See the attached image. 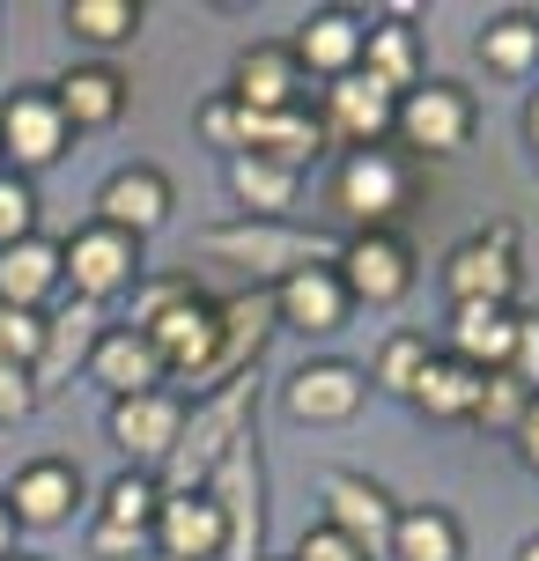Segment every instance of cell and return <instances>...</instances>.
Segmentation results:
<instances>
[{
  "label": "cell",
  "mask_w": 539,
  "mask_h": 561,
  "mask_svg": "<svg viewBox=\"0 0 539 561\" xmlns=\"http://www.w3.org/2000/svg\"><path fill=\"white\" fill-rule=\"evenodd\" d=\"M134 333H148L163 377H193L199 392V377L215 363V340H222V304H207L193 280H148L141 304H134Z\"/></svg>",
  "instance_id": "cell-1"
},
{
  "label": "cell",
  "mask_w": 539,
  "mask_h": 561,
  "mask_svg": "<svg viewBox=\"0 0 539 561\" xmlns=\"http://www.w3.org/2000/svg\"><path fill=\"white\" fill-rule=\"evenodd\" d=\"M252 407H259V377H237V385L199 399L185 414V428H177L171 458H163V495H199L215 480V466L252 436Z\"/></svg>",
  "instance_id": "cell-2"
},
{
  "label": "cell",
  "mask_w": 539,
  "mask_h": 561,
  "mask_svg": "<svg viewBox=\"0 0 539 561\" xmlns=\"http://www.w3.org/2000/svg\"><path fill=\"white\" fill-rule=\"evenodd\" d=\"M199 252L207 259H229V266H244V274H303V266H333L341 244L333 237H311V229H288V222H222L199 237Z\"/></svg>",
  "instance_id": "cell-3"
},
{
  "label": "cell",
  "mask_w": 539,
  "mask_h": 561,
  "mask_svg": "<svg viewBox=\"0 0 539 561\" xmlns=\"http://www.w3.org/2000/svg\"><path fill=\"white\" fill-rule=\"evenodd\" d=\"M517 229L511 222H488L481 237H466L444 266V288H451V304H517Z\"/></svg>",
  "instance_id": "cell-4"
},
{
  "label": "cell",
  "mask_w": 539,
  "mask_h": 561,
  "mask_svg": "<svg viewBox=\"0 0 539 561\" xmlns=\"http://www.w3.org/2000/svg\"><path fill=\"white\" fill-rule=\"evenodd\" d=\"M392 134L422 156H458L473 140V96L458 82H414L392 112Z\"/></svg>",
  "instance_id": "cell-5"
},
{
  "label": "cell",
  "mask_w": 539,
  "mask_h": 561,
  "mask_svg": "<svg viewBox=\"0 0 539 561\" xmlns=\"http://www.w3.org/2000/svg\"><path fill=\"white\" fill-rule=\"evenodd\" d=\"M333 274H341L347 304H399L414 288V252L392 229H355L341 244V259H333Z\"/></svg>",
  "instance_id": "cell-6"
},
{
  "label": "cell",
  "mask_w": 539,
  "mask_h": 561,
  "mask_svg": "<svg viewBox=\"0 0 539 561\" xmlns=\"http://www.w3.org/2000/svg\"><path fill=\"white\" fill-rule=\"evenodd\" d=\"M333 207H341L355 229H385L406 207V170L385 148H347L341 178H333Z\"/></svg>",
  "instance_id": "cell-7"
},
{
  "label": "cell",
  "mask_w": 539,
  "mask_h": 561,
  "mask_svg": "<svg viewBox=\"0 0 539 561\" xmlns=\"http://www.w3.org/2000/svg\"><path fill=\"white\" fill-rule=\"evenodd\" d=\"M199 495L222 510L229 561H252V554H259V539H266V510H259V450H252V436H244V444H237L222 466H215V480H207Z\"/></svg>",
  "instance_id": "cell-8"
},
{
  "label": "cell",
  "mask_w": 539,
  "mask_h": 561,
  "mask_svg": "<svg viewBox=\"0 0 539 561\" xmlns=\"http://www.w3.org/2000/svg\"><path fill=\"white\" fill-rule=\"evenodd\" d=\"M59 259H67V280H74L82 304H104V296H118V288L141 280V244L118 237V229H104V222L82 229V237H67Z\"/></svg>",
  "instance_id": "cell-9"
},
{
  "label": "cell",
  "mask_w": 539,
  "mask_h": 561,
  "mask_svg": "<svg viewBox=\"0 0 539 561\" xmlns=\"http://www.w3.org/2000/svg\"><path fill=\"white\" fill-rule=\"evenodd\" d=\"M0 156L15 163V178L67 156V118H59V104L45 89H15V96L0 104Z\"/></svg>",
  "instance_id": "cell-10"
},
{
  "label": "cell",
  "mask_w": 539,
  "mask_h": 561,
  "mask_svg": "<svg viewBox=\"0 0 539 561\" xmlns=\"http://www.w3.org/2000/svg\"><path fill=\"white\" fill-rule=\"evenodd\" d=\"M96 222L141 244L148 229L171 222V178H163V170H148V163L112 170V178H104V193H96Z\"/></svg>",
  "instance_id": "cell-11"
},
{
  "label": "cell",
  "mask_w": 539,
  "mask_h": 561,
  "mask_svg": "<svg viewBox=\"0 0 539 561\" xmlns=\"http://www.w3.org/2000/svg\"><path fill=\"white\" fill-rule=\"evenodd\" d=\"M392 112H399V96L377 89L363 67H355V75H341V82H325V112H318V126H325V140L377 148V140L392 134Z\"/></svg>",
  "instance_id": "cell-12"
},
{
  "label": "cell",
  "mask_w": 539,
  "mask_h": 561,
  "mask_svg": "<svg viewBox=\"0 0 539 561\" xmlns=\"http://www.w3.org/2000/svg\"><path fill=\"white\" fill-rule=\"evenodd\" d=\"M274 325H282L274 318V296H237V304H222V340H215V363L199 377V399L237 385V377H252V363H259V347H266Z\"/></svg>",
  "instance_id": "cell-13"
},
{
  "label": "cell",
  "mask_w": 539,
  "mask_h": 561,
  "mask_svg": "<svg viewBox=\"0 0 539 561\" xmlns=\"http://www.w3.org/2000/svg\"><path fill=\"white\" fill-rule=\"evenodd\" d=\"M96 340H104V325H96V304H59L53 318H45V347H37V363H30V385H37V399L59 392L74 369H89V355H96Z\"/></svg>",
  "instance_id": "cell-14"
},
{
  "label": "cell",
  "mask_w": 539,
  "mask_h": 561,
  "mask_svg": "<svg viewBox=\"0 0 539 561\" xmlns=\"http://www.w3.org/2000/svg\"><path fill=\"white\" fill-rule=\"evenodd\" d=\"M325 525H333L341 539H355L363 554H377V547H392L399 510H392V495H385L377 480H363V473H325Z\"/></svg>",
  "instance_id": "cell-15"
},
{
  "label": "cell",
  "mask_w": 539,
  "mask_h": 561,
  "mask_svg": "<svg viewBox=\"0 0 539 561\" xmlns=\"http://www.w3.org/2000/svg\"><path fill=\"white\" fill-rule=\"evenodd\" d=\"M333 140H325V126L311 112H244L237 118V156H266V163H282V170H303Z\"/></svg>",
  "instance_id": "cell-16"
},
{
  "label": "cell",
  "mask_w": 539,
  "mask_h": 561,
  "mask_svg": "<svg viewBox=\"0 0 539 561\" xmlns=\"http://www.w3.org/2000/svg\"><path fill=\"white\" fill-rule=\"evenodd\" d=\"M296 89H303L296 45H252L229 75V104L237 112H296Z\"/></svg>",
  "instance_id": "cell-17"
},
{
  "label": "cell",
  "mask_w": 539,
  "mask_h": 561,
  "mask_svg": "<svg viewBox=\"0 0 539 561\" xmlns=\"http://www.w3.org/2000/svg\"><path fill=\"white\" fill-rule=\"evenodd\" d=\"M0 503H8V517H15V525L53 533V525H67V517H74V503H82V473H74L67 458H37V466H23V473H15V488H8Z\"/></svg>",
  "instance_id": "cell-18"
},
{
  "label": "cell",
  "mask_w": 539,
  "mask_h": 561,
  "mask_svg": "<svg viewBox=\"0 0 539 561\" xmlns=\"http://www.w3.org/2000/svg\"><path fill=\"white\" fill-rule=\"evenodd\" d=\"M185 428V407L171 392H141V399H112V444L134 458V466H163Z\"/></svg>",
  "instance_id": "cell-19"
},
{
  "label": "cell",
  "mask_w": 539,
  "mask_h": 561,
  "mask_svg": "<svg viewBox=\"0 0 539 561\" xmlns=\"http://www.w3.org/2000/svg\"><path fill=\"white\" fill-rule=\"evenodd\" d=\"M156 547H163V561H215V554H229L222 510L207 503V495H163V510H156Z\"/></svg>",
  "instance_id": "cell-20"
},
{
  "label": "cell",
  "mask_w": 539,
  "mask_h": 561,
  "mask_svg": "<svg viewBox=\"0 0 539 561\" xmlns=\"http://www.w3.org/2000/svg\"><path fill=\"white\" fill-rule=\"evenodd\" d=\"M274 318L296 325V333H341L347 325V288L333 266H303L274 288Z\"/></svg>",
  "instance_id": "cell-21"
},
{
  "label": "cell",
  "mask_w": 539,
  "mask_h": 561,
  "mask_svg": "<svg viewBox=\"0 0 539 561\" xmlns=\"http://www.w3.org/2000/svg\"><path fill=\"white\" fill-rule=\"evenodd\" d=\"M363 392H369V377L355 363H303L288 377V414L296 421H347L363 407Z\"/></svg>",
  "instance_id": "cell-22"
},
{
  "label": "cell",
  "mask_w": 539,
  "mask_h": 561,
  "mask_svg": "<svg viewBox=\"0 0 539 561\" xmlns=\"http://www.w3.org/2000/svg\"><path fill=\"white\" fill-rule=\"evenodd\" d=\"M511 347H517V310L511 304H458L451 310V355L466 369H511Z\"/></svg>",
  "instance_id": "cell-23"
},
{
  "label": "cell",
  "mask_w": 539,
  "mask_h": 561,
  "mask_svg": "<svg viewBox=\"0 0 539 561\" xmlns=\"http://www.w3.org/2000/svg\"><path fill=\"white\" fill-rule=\"evenodd\" d=\"M89 377H96V385H104L112 399L163 392V363H156L148 333H134V325H118V333L96 340V355H89Z\"/></svg>",
  "instance_id": "cell-24"
},
{
  "label": "cell",
  "mask_w": 539,
  "mask_h": 561,
  "mask_svg": "<svg viewBox=\"0 0 539 561\" xmlns=\"http://www.w3.org/2000/svg\"><path fill=\"white\" fill-rule=\"evenodd\" d=\"M53 104H59V118H67V134L82 126V134H96V126H112L118 112H126V75L118 67H67L59 75V89H53Z\"/></svg>",
  "instance_id": "cell-25"
},
{
  "label": "cell",
  "mask_w": 539,
  "mask_h": 561,
  "mask_svg": "<svg viewBox=\"0 0 539 561\" xmlns=\"http://www.w3.org/2000/svg\"><path fill=\"white\" fill-rule=\"evenodd\" d=\"M59 280H67V259H59V244H53V237H37V229H30L23 244L0 252V304L37 310Z\"/></svg>",
  "instance_id": "cell-26"
},
{
  "label": "cell",
  "mask_w": 539,
  "mask_h": 561,
  "mask_svg": "<svg viewBox=\"0 0 539 561\" xmlns=\"http://www.w3.org/2000/svg\"><path fill=\"white\" fill-rule=\"evenodd\" d=\"M363 37L369 30L355 23L347 8H318L311 23H303V37H296V59H303L311 75H325V82H341V75L363 67Z\"/></svg>",
  "instance_id": "cell-27"
},
{
  "label": "cell",
  "mask_w": 539,
  "mask_h": 561,
  "mask_svg": "<svg viewBox=\"0 0 539 561\" xmlns=\"http://www.w3.org/2000/svg\"><path fill=\"white\" fill-rule=\"evenodd\" d=\"M406 399H414L422 414H436V421H473V399H481V369H466L458 355H428Z\"/></svg>",
  "instance_id": "cell-28"
},
{
  "label": "cell",
  "mask_w": 539,
  "mask_h": 561,
  "mask_svg": "<svg viewBox=\"0 0 539 561\" xmlns=\"http://www.w3.org/2000/svg\"><path fill=\"white\" fill-rule=\"evenodd\" d=\"M229 193L252 207V222H282L296 207V170L266 163V156H229Z\"/></svg>",
  "instance_id": "cell-29"
},
{
  "label": "cell",
  "mask_w": 539,
  "mask_h": 561,
  "mask_svg": "<svg viewBox=\"0 0 539 561\" xmlns=\"http://www.w3.org/2000/svg\"><path fill=\"white\" fill-rule=\"evenodd\" d=\"M363 75L377 89H392V96H406V89L422 82V53H414V23H377L363 37Z\"/></svg>",
  "instance_id": "cell-30"
},
{
  "label": "cell",
  "mask_w": 539,
  "mask_h": 561,
  "mask_svg": "<svg viewBox=\"0 0 539 561\" xmlns=\"http://www.w3.org/2000/svg\"><path fill=\"white\" fill-rule=\"evenodd\" d=\"M392 554L399 561H458L466 554V539H458V517L451 510H399V525H392Z\"/></svg>",
  "instance_id": "cell-31"
},
{
  "label": "cell",
  "mask_w": 539,
  "mask_h": 561,
  "mask_svg": "<svg viewBox=\"0 0 539 561\" xmlns=\"http://www.w3.org/2000/svg\"><path fill=\"white\" fill-rule=\"evenodd\" d=\"M156 510H163V488H156V480L148 473H118L112 488H104V525H96V533L141 547V533L156 525Z\"/></svg>",
  "instance_id": "cell-32"
},
{
  "label": "cell",
  "mask_w": 539,
  "mask_h": 561,
  "mask_svg": "<svg viewBox=\"0 0 539 561\" xmlns=\"http://www.w3.org/2000/svg\"><path fill=\"white\" fill-rule=\"evenodd\" d=\"M481 59L495 67V75H532L539 67V15H495V23L481 30Z\"/></svg>",
  "instance_id": "cell-33"
},
{
  "label": "cell",
  "mask_w": 539,
  "mask_h": 561,
  "mask_svg": "<svg viewBox=\"0 0 539 561\" xmlns=\"http://www.w3.org/2000/svg\"><path fill=\"white\" fill-rule=\"evenodd\" d=\"M67 30L89 45H126L141 30V0H67Z\"/></svg>",
  "instance_id": "cell-34"
},
{
  "label": "cell",
  "mask_w": 539,
  "mask_h": 561,
  "mask_svg": "<svg viewBox=\"0 0 539 561\" xmlns=\"http://www.w3.org/2000/svg\"><path fill=\"white\" fill-rule=\"evenodd\" d=\"M525 407H532V392L517 385L511 369H488V377H481V399H473V421H481V428H517V414H525Z\"/></svg>",
  "instance_id": "cell-35"
},
{
  "label": "cell",
  "mask_w": 539,
  "mask_h": 561,
  "mask_svg": "<svg viewBox=\"0 0 539 561\" xmlns=\"http://www.w3.org/2000/svg\"><path fill=\"white\" fill-rule=\"evenodd\" d=\"M422 363H428V340L422 333H392L385 340V355H377V385H385V392H414V377H422Z\"/></svg>",
  "instance_id": "cell-36"
},
{
  "label": "cell",
  "mask_w": 539,
  "mask_h": 561,
  "mask_svg": "<svg viewBox=\"0 0 539 561\" xmlns=\"http://www.w3.org/2000/svg\"><path fill=\"white\" fill-rule=\"evenodd\" d=\"M37 347H45V318H37V310L0 304V355L30 369V363H37Z\"/></svg>",
  "instance_id": "cell-37"
},
{
  "label": "cell",
  "mask_w": 539,
  "mask_h": 561,
  "mask_svg": "<svg viewBox=\"0 0 539 561\" xmlns=\"http://www.w3.org/2000/svg\"><path fill=\"white\" fill-rule=\"evenodd\" d=\"M30 222H37V199H30V185L15 178V170H0V252H8V244H23Z\"/></svg>",
  "instance_id": "cell-38"
},
{
  "label": "cell",
  "mask_w": 539,
  "mask_h": 561,
  "mask_svg": "<svg viewBox=\"0 0 539 561\" xmlns=\"http://www.w3.org/2000/svg\"><path fill=\"white\" fill-rule=\"evenodd\" d=\"M30 407H37V385H30V369L0 355V421H23Z\"/></svg>",
  "instance_id": "cell-39"
},
{
  "label": "cell",
  "mask_w": 539,
  "mask_h": 561,
  "mask_svg": "<svg viewBox=\"0 0 539 561\" xmlns=\"http://www.w3.org/2000/svg\"><path fill=\"white\" fill-rule=\"evenodd\" d=\"M296 561H377V554H363V547H355V539H341L333 525H318V533H303Z\"/></svg>",
  "instance_id": "cell-40"
},
{
  "label": "cell",
  "mask_w": 539,
  "mask_h": 561,
  "mask_svg": "<svg viewBox=\"0 0 539 561\" xmlns=\"http://www.w3.org/2000/svg\"><path fill=\"white\" fill-rule=\"evenodd\" d=\"M511 377L525 392H539V318H517V347H511Z\"/></svg>",
  "instance_id": "cell-41"
},
{
  "label": "cell",
  "mask_w": 539,
  "mask_h": 561,
  "mask_svg": "<svg viewBox=\"0 0 539 561\" xmlns=\"http://www.w3.org/2000/svg\"><path fill=\"white\" fill-rule=\"evenodd\" d=\"M237 104H229V96H215V104H207V112H199V134L215 140V148H229V156H237Z\"/></svg>",
  "instance_id": "cell-42"
},
{
  "label": "cell",
  "mask_w": 539,
  "mask_h": 561,
  "mask_svg": "<svg viewBox=\"0 0 539 561\" xmlns=\"http://www.w3.org/2000/svg\"><path fill=\"white\" fill-rule=\"evenodd\" d=\"M511 436H517V458H525V466L539 473V392H532V407L517 414V428H511Z\"/></svg>",
  "instance_id": "cell-43"
},
{
  "label": "cell",
  "mask_w": 539,
  "mask_h": 561,
  "mask_svg": "<svg viewBox=\"0 0 539 561\" xmlns=\"http://www.w3.org/2000/svg\"><path fill=\"white\" fill-rule=\"evenodd\" d=\"M15 554V517H8V503H0V561Z\"/></svg>",
  "instance_id": "cell-44"
},
{
  "label": "cell",
  "mask_w": 539,
  "mask_h": 561,
  "mask_svg": "<svg viewBox=\"0 0 539 561\" xmlns=\"http://www.w3.org/2000/svg\"><path fill=\"white\" fill-rule=\"evenodd\" d=\"M525 134H532V156H539V96H532V112H525Z\"/></svg>",
  "instance_id": "cell-45"
},
{
  "label": "cell",
  "mask_w": 539,
  "mask_h": 561,
  "mask_svg": "<svg viewBox=\"0 0 539 561\" xmlns=\"http://www.w3.org/2000/svg\"><path fill=\"white\" fill-rule=\"evenodd\" d=\"M517 561H539V533H532V539H525V547H517Z\"/></svg>",
  "instance_id": "cell-46"
},
{
  "label": "cell",
  "mask_w": 539,
  "mask_h": 561,
  "mask_svg": "<svg viewBox=\"0 0 539 561\" xmlns=\"http://www.w3.org/2000/svg\"><path fill=\"white\" fill-rule=\"evenodd\" d=\"M8 561H30V554H8Z\"/></svg>",
  "instance_id": "cell-47"
},
{
  "label": "cell",
  "mask_w": 539,
  "mask_h": 561,
  "mask_svg": "<svg viewBox=\"0 0 539 561\" xmlns=\"http://www.w3.org/2000/svg\"><path fill=\"white\" fill-rule=\"evenodd\" d=\"M156 561H163V554H156Z\"/></svg>",
  "instance_id": "cell-48"
}]
</instances>
